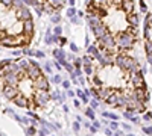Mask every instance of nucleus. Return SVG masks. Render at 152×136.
<instances>
[{
    "mask_svg": "<svg viewBox=\"0 0 152 136\" xmlns=\"http://www.w3.org/2000/svg\"><path fill=\"white\" fill-rule=\"evenodd\" d=\"M90 92L107 106L125 114H143L149 104V89L138 60L123 53H107L91 45L82 59Z\"/></svg>",
    "mask_w": 152,
    "mask_h": 136,
    "instance_id": "f257e3e1",
    "label": "nucleus"
},
{
    "mask_svg": "<svg viewBox=\"0 0 152 136\" xmlns=\"http://www.w3.org/2000/svg\"><path fill=\"white\" fill-rule=\"evenodd\" d=\"M85 15L99 50L131 53L137 45L140 32L134 0H88Z\"/></svg>",
    "mask_w": 152,
    "mask_h": 136,
    "instance_id": "f03ea898",
    "label": "nucleus"
},
{
    "mask_svg": "<svg viewBox=\"0 0 152 136\" xmlns=\"http://www.w3.org/2000/svg\"><path fill=\"white\" fill-rule=\"evenodd\" d=\"M0 91L26 110H41L50 101L49 79L41 67L28 58L0 60Z\"/></svg>",
    "mask_w": 152,
    "mask_h": 136,
    "instance_id": "7ed1b4c3",
    "label": "nucleus"
},
{
    "mask_svg": "<svg viewBox=\"0 0 152 136\" xmlns=\"http://www.w3.org/2000/svg\"><path fill=\"white\" fill-rule=\"evenodd\" d=\"M35 36L34 17L23 0H0V47H29Z\"/></svg>",
    "mask_w": 152,
    "mask_h": 136,
    "instance_id": "20e7f679",
    "label": "nucleus"
},
{
    "mask_svg": "<svg viewBox=\"0 0 152 136\" xmlns=\"http://www.w3.org/2000/svg\"><path fill=\"white\" fill-rule=\"evenodd\" d=\"M23 2L44 14H56L64 9L69 0H23Z\"/></svg>",
    "mask_w": 152,
    "mask_h": 136,
    "instance_id": "39448f33",
    "label": "nucleus"
},
{
    "mask_svg": "<svg viewBox=\"0 0 152 136\" xmlns=\"http://www.w3.org/2000/svg\"><path fill=\"white\" fill-rule=\"evenodd\" d=\"M143 40H145V52L149 64L152 65V11L148 12L145 18V27H143Z\"/></svg>",
    "mask_w": 152,
    "mask_h": 136,
    "instance_id": "423d86ee",
    "label": "nucleus"
},
{
    "mask_svg": "<svg viewBox=\"0 0 152 136\" xmlns=\"http://www.w3.org/2000/svg\"><path fill=\"white\" fill-rule=\"evenodd\" d=\"M143 132H145L146 135H152V127H148V126H145V127H143Z\"/></svg>",
    "mask_w": 152,
    "mask_h": 136,
    "instance_id": "0eeeda50",
    "label": "nucleus"
}]
</instances>
